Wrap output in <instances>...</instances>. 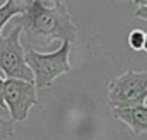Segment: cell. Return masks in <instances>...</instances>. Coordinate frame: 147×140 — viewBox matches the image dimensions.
I'll return each mask as SVG.
<instances>
[{"instance_id": "1", "label": "cell", "mask_w": 147, "mask_h": 140, "mask_svg": "<svg viewBox=\"0 0 147 140\" xmlns=\"http://www.w3.org/2000/svg\"><path fill=\"white\" fill-rule=\"evenodd\" d=\"M17 26L21 28V43L28 50H45L58 39L75 43L77 38V28L65 0H24Z\"/></svg>"}, {"instance_id": "2", "label": "cell", "mask_w": 147, "mask_h": 140, "mask_svg": "<svg viewBox=\"0 0 147 140\" xmlns=\"http://www.w3.org/2000/svg\"><path fill=\"white\" fill-rule=\"evenodd\" d=\"M70 48L72 43L62 41L60 48L50 53H43L31 48L24 51V58L33 72V82L36 89H48L60 75L70 72Z\"/></svg>"}, {"instance_id": "3", "label": "cell", "mask_w": 147, "mask_h": 140, "mask_svg": "<svg viewBox=\"0 0 147 140\" xmlns=\"http://www.w3.org/2000/svg\"><path fill=\"white\" fill-rule=\"evenodd\" d=\"M147 99V70H127L111 79L108 85L110 108L144 104Z\"/></svg>"}, {"instance_id": "4", "label": "cell", "mask_w": 147, "mask_h": 140, "mask_svg": "<svg viewBox=\"0 0 147 140\" xmlns=\"http://www.w3.org/2000/svg\"><path fill=\"white\" fill-rule=\"evenodd\" d=\"M24 51V44L21 43V28L16 24L5 38H0V73L3 77L33 82V72L26 63Z\"/></svg>"}, {"instance_id": "5", "label": "cell", "mask_w": 147, "mask_h": 140, "mask_svg": "<svg viewBox=\"0 0 147 140\" xmlns=\"http://www.w3.org/2000/svg\"><path fill=\"white\" fill-rule=\"evenodd\" d=\"M3 104L10 113V120L24 121L33 106L38 104V89L34 82L21 79L3 80Z\"/></svg>"}, {"instance_id": "6", "label": "cell", "mask_w": 147, "mask_h": 140, "mask_svg": "<svg viewBox=\"0 0 147 140\" xmlns=\"http://www.w3.org/2000/svg\"><path fill=\"white\" fill-rule=\"evenodd\" d=\"M111 114L125 123L135 137L147 133V106L135 104V106H121V108H111Z\"/></svg>"}, {"instance_id": "7", "label": "cell", "mask_w": 147, "mask_h": 140, "mask_svg": "<svg viewBox=\"0 0 147 140\" xmlns=\"http://www.w3.org/2000/svg\"><path fill=\"white\" fill-rule=\"evenodd\" d=\"M24 10V0H5L0 5V38L3 26Z\"/></svg>"}, {"instance_id": "8", "label": "cell", "mask_w": 147, "mask_h": 140, "mask_svg": "<svg viewBox=\"0 0 147 140\" xmlns=\"http://www.w3.org/2000/svg\"><path fill=\"white\" fill-rule=\"evenodd\" d=\"M144 36L146 33L142 29H132L128 33V46L134 50V51H142V44H144Z\"/></svg>"}, {"instance_id": "9", "label": "cell", "mask_w": 147, "mask_h": 140, "mask_svg": "<svg viewBox=\"0 0 147 140\" xmlns=\"http://www.w3.org/2000/svg\"><path fill=\"white\" fill-rule=\"evenodd\" d=\"M14 135V121L0 116V140H9Z\"/></svg>"}, {"instance_id": "10", "label": "cell", "mask_w": 147, "mask_h": 140, "mask_svg": "<svg viewBox=\"0 0 147 140\" xmlns=\"http://www.w3.org/2000/svg\"><path fill=\"white\" fill-rule=\"evenodd\" d=\"M134 15L137 19H142V21H147V5H137Z\"/></svg>"}, {"instance_id": "11", "label": "cell", "mask_w": 147, "mask_h": 140, "mask_svg": "<svg viewBox=\"0 0 147 140\" xmlns=\"http://www.w3.org/2000/svg\"><path fill=\"white\" fill-rule=\"evenodd\" d=\"M0 108H5L3 104V79L0 77Z\"/></svg>"}, {"instance_id": "12", "label": "cell", "mask_w": 147, "mask_h": 140, "mask_svg": "<svg viewBox=\"0 0 147 140\" xmlns=\"http://www.w3.org/2000/svg\"><path fill=\"white\" fill-rule=\"evenodd\" d=\"M135 5H147V0H132Z\"/></svg>"}, {"instance_id": "13", "label": "cell", "mask_w": 147, "mask_h": 140, "mask_svg": "<svg viewBox=\"0 0 147 140\" xmlns=\"http://www.w3.org/2000/svg\"><path fill=\"white\" fill-rule=\"evenodd\" d=\"M142 50L147 53V33H146V36H144V44H142Z\"/></svg>"}]
</instances>
